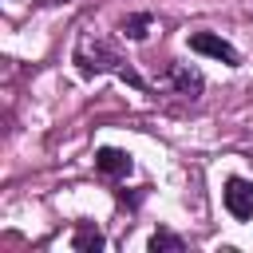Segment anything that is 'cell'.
I'll use <instances>...</instances> for the list:
<instances>
[{
	"label": "cell",
	"mask_w": 253,
	"mask_h": 253,
	"mask_svg": "<svg viewBox=\"0 0 253 253\" xmlns=\"http://www.w3.org/2000/svg\"><path fill=\"white\" fill-rule=\"evenodd\" d=\"M71 63L79 67V75H119L123 83H130V87H138V91H150L146 87V79L130 67V59L119 51V43L115 40H107L103 32H79V40H75V51H71Z\"/></svg>",
	"instance_id": "6da1fadb"
},
{
	"label": "cell",
	"mask_w": 253,
	"mask_h": 253,
	"mask_svg": "<svg viewBox=\"0 0 253 253\" xmlns=\"http://www.w3.org/2000/svg\"><path fill=\"white\" fill-rule=\"evenodd\" d=\"M190 51L210 55V59H221V63H229V67H237V63H241V51H237L229 40L213 36V32H194V36H190Z\"/></svg>",
	"instance_id": "7a4b0ae2"
},
{
	"label": "cell",
	"mask_w": 253,
	"mask_h": 253,
	"mask_svg": "<svg viewBox=\"0 0 253 253\" xmlns=\"http://www.w3.org/2000/svg\"><path fill=\"white\" fill-rule=\"evenodd\" d=\"M221 198H225V210H229L237 221L253 217V182H245V178H229Z\"/></svg>",
	"instance_id": "3957f363"
},
{
	"label": "cell",
	"mask_w": 253,
	"mask_h": 253,
	"mask_svg": "<svg viewBox=\"0 0 253 253\" xmlns=\"http://www.w3.org/2000/svg\"><path fill=\"white\" fill-rule=\"evenodd\" d=\"M170 83H174V91H178V95H186V99H198V95H202V87H206L202 71H198V67H190V63H170Z\"/></svg>",
	"instance_id": "277c9868"
},
{
	"label": "cell",
	"mask_w": 253,
	"mask_h": 253,
	"mask_svg": "<svg viewBox=\"0 0 253 253\" xmlns=\"http://www.w3.org/2000/svg\"><path fill=\"white\" fill-rule=\"evenodd\" d=\"M130 154L126 150H119V146H103V150H95V170L99 174H111V178H123V174H130Z\"/></svg>",
	"instance_id": "5b68a950"
},
{
	"label": "cell",
	"mask_w": 253,
	"mask_h": 253,
	"mask_svg": "<svg viewBox=\"0 0 253 253\" xmlns=\"http://www.w3.org/2000/svg\"><path fill=\"white\" fill-rule=\"evenodd\" d=\"M71 249H79V253H99V249H103V233H99L95 225H79V229L71 233Z\"/></svg>",
	"instance_id": "8992f818"
},
{
	"label": "cell",
	"mask_w": 253,
	"mask_h": 253,
	"mask_svg": "<svg viewBox=\"0 0 253 253\" xmlns=\"http://www.w3.org/2000/svg\"><path fill=\"white\" fill-rule=\"evenodd\" d=\"M146 249H150V253H182L186 241H182L178 233H170V229H154L150 241H146Z\"/></svg>",
	"instance_id": "52a82bcc"
},
{
	"label": "cell",
	"mask_w": 253,
	"mask_h": 253,
	"mask_svg": "<svg viewBox=\"0 0 253 253\" xmlns=\"http://www.w3.org/2000/svg\"><path fill=\"white\" fill-rule=\"evenodd\" d=\"M150 24H154L150 12H134V16L123 20V36H126V40H146V36H150Z\"/></svg>",
	"instance_id": "ba28073f"
},
{
	"label": "cell",
	"mask_w": 253,
	"mask_h": 253,
	"mask_svg": "<svg viewBox=\"0 0 253 253\" xmlns=\"http://www.w3.org/2000/svg\"><path fill=\"white\" fill-rule=\"evenodd\" d=\"M40 4H43V8H51V4H63V0H40Z\"/></svg>",
	"instance_id": "9c48e42d"
}]
</instances>
